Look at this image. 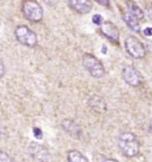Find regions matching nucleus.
Returning a JSON list of instances; mask_svg holds the SVG:
<instances>
[{
  "label": "nucleus",
  "mask_w": 152,
  "mask_h": 162,
  "mask_svg": "<svg viewBox=\"0 0 152 162\" xmlns=\"http://www.w3.org/2000/svg\"><path fill=\"white\" fill-rule=\"evenodd\" d=\"M117 144L121 152L129 158L136 156L140 152V144L133 133H122L117 140Z\"/></svg>",
  "instance_id": "1"
},
{
  "label": "nucleus",
  "mask_w": 152,
  "mask_h": 162,
  "mask_svg": "<svg viewBox=\"0 0 152 162\" xmlns=\"http://www.w3.org/2000/svg\"><path fill=\"white\" fill-rule=\"evenodd\" d=\"M23 16L29 21L38 22L42 21L44 10L37 0H24L21 6Z\"/></svg>",
  "instance_id": "2"
},
{
  "label": "nucleus",
  "mask_w": 152,
  "mask_h": 162,
  "mask_svg": "<svg viewBox=\"0 0 152 162\" xmlns=\"http://www.w3.org/2000/svg\"><path fill=\"white\" fill-rule=\"evenodd\" d=\"M15 37L21 45L28 47H35L38 45L37 34L26 25L17 26L14 30Z\"/></svg>",
  "instance_id": "3"
},
{
  "label": "nucleus",
  "mask_w": 152,
  "mask_h": 162,
  "mask_svg": "<svg viewBox=\"0 0 152 162\" xmlns=\"http://www.w3.org/2000/svg\"><path fill=\"white\" fill-rule=\"evenodd\" d=\"M82 63L85 69L90 73V75L95 78H100L104 75L105 70L103 65L94 55H84Z\"/></svg>",
  "instance_id": "4"
},
{
  "label": "nucleus",
  "mask_w": 152,
  "mask_h": 162,
  "mask_svg": "<svg viewBox=\"0 0 152 162\" xmlns=\"http://www.w3.org/2000/svg\"><path fill=\"white\" fill-rule=\"evenodd\" d=\"M124 47L127 53L136 59H142L145 56V48L143 43L135 37H128L124 41Z\"/></svg>",
  "instance_id": "5"
},
{
  "label": "nucleus",
  "mask_w": 152,
  "mask_h": 162,
  "mask_svg": "<svg viewBox=\"0 0 152 162\" xmlns=\"http://www.w3.org/2000/svg\"><path fill=\"white\" fill-rule=\"evenodd\" d=\"M29 152L33 158V160L37 162H48L50 159V155L47 149L38 143L32 142L29 144Z\"/></svg>",
  "instance_id": "6"
},
{
  "label": "nucleus",
  "mask_w": 152,
  "mask_h": 162,
  "mask_svg": "<svg viewBox=\"0 0 152 162\" xmlns=\"http://www.w3.org/2000/svg\"><path fill=\"white\" fill-rule=\"evenodd\" d=\"M122 76L126 84L131 86H138L142 83L140 72L132 66H126L123 69Z\"/></svg>",
  "instance_id": "7"
},
{
  "label": "nucleus",
  "mask_w": 152,
  "mask_h": 162,
  "mask_svg": "<svg viewBox=\"0 0 152 162\" xmlns=\"http://www.w3.org/2000/svg\"><path fill=\"white\" fill-rule=\"evenodd\" d=\"M69 4L72 9L82 14L88 13L93 8L91 0H69Z\"/></svg>",
  "instance_id": "8"
},
{
  "label": "nucleus",
  "mask_w": 152,
  "mask_h": 162,
  "mask_svg": "<svg viewBox=\"0 0 152 162\" xmlns=\"http://www.w3.org/2000/svg\"><path fill=\"white\" fill-rule=\"evenodd\" d=\"M102 31L109 39L117 42L119 38V31L114 23L110 21H105L102 24Z\"/></svg>",
  "instance_id": "9"
},
{
  "label": "nucleus",
  "mask_w": 152,
  "mask_h": 162,
  "mask_svg": "<svg viewBox=\"0 0 152 162\" xmlns=\"http://www.w3.org/2000/svg\"><path fill=\"white\" fill-rule=\"evenodd\" d=\"M61 126L65 130V132L71 135L72 137L78 138L81 134V128L74 120L71 119H64L61 122Z\"/></svg>",
  "instance_id": "10"
},
{
  "label": "nucleus",
  "mask_w": 152,
  "mask_h": 162,
  "mask_svg": "<svg viewBox=\"0 0 152 162\" xmlns=\"http://www.w3.org/2000/svg\"><path fill=\"white\" fill-rule=\"evenodd\" d=\"M126 6H127V9H128V13H131L136 19H143L144 13H143V10L141 9V7L136 3H134L133 1H131V0H128L127 3H126Z\"/></svg>",
  "instance_id": "11"
},
{
  "label": "nucleus",
  "mask_w": 152,
  "mask_h": 162,
  "mask_svg": "<svg viewBox=\"0 0 152 162\" xmlns=\"http://www.w3.org/2000/svg\"><path fill=\"white\" fill-rule=\"evenodd\" d=\"M123 19L130 29H133V31H135V32L140 31V24L138 22V20L136 19L134 16H133L131 13H125L123 15Z\"/></svg>",
  "instance_id": "12"
},
{
  "label": "nucleus",
  "mask_w": 152,
  "mask_h": 162,
  "mask_svg": "<svg viewBox=\"0 0 152 162\" xmlns=\"http://www.w3.org/2000/svg\"><path fill=\"white\" fill-rule=\"evenodd\" d=\"M68 162H89V160L84 154L73 150L68 153Z\"/></svg>",
  "instance_id": "13"
},
{
  "label": "nucleus",
  "mask_w": 152,
  "mask_h": 162,
  "mask_svg": "<svg viewBox=\"0 0 152 162\" xmlns=\"http://www.w3.org/2000/svg\"><path fill=\"white\" fill-rule=\"evenodd\" d=\"M90 104L91 105H93V107L95 108L96 110H102V109L105 110L106 109L105 107H103V104H105L103 100L99 96H93V98L90 100Z\"/></svg>",
  "instance_id": "14"
},
{
  "label": "nucleus",
  "mask_w": 152,
  "mask_h": 162,
  "mask_svg": "<svg viewBox=\"0 0 152 162\" xmlns=\"http://www.w3.org/2000/svg\"><path fill=\"white\" fill-rule=\"evenodd\" d=\"M0 162H13V160L7 153L0 150Z\"/></svg>",
  "instance_id": "15"
},
{
  "label": "nucleus",
  "mask_w": 152,
  "mask_h": 162,
  "mask_svg": "<svg viewBox=\"0 0 152 162\" xmlns=\"http://www.w3.org/2000/svg\"><path fill=\"white\" fill-rule=\"evenodd\" d=\"M93 22L97 24V25H102V22H103V18L102 15L100 14H95L93 16Z\"/></svg>",
  "instance_id": "16"
},
{
  "label": "nucleus",
  "mask_w": 152,
  "mask_h": 162,
  "mask_svg": "<svg viewBox=\"0 0 152 162\" xmlns=\"http://www.w3.org/2000/svg\"><path fill=\"white\" fill-rule=\"evenodd\" d=\"M33 134L38 139H42V137H43V133H42L41 129L38 128V127H34L33 128Z\"/></svg>",
  "instance_id": "17"
},
{
  "label": "nucleus",
  "mask_w": 152,
  "mask_h": 162,
  "mask_svg": "<svg viewBox=\"0 0 152 162\" xmlns=\"http://www.w3.org/2000/svg\"><path fill=\"white\" fill-rule=\"evenodd\" d=\"M6 72V68H5V64L3 62V61L0 59V78L3 77Z\"/></svg>",
  "instance_id": "18"
},
{
  "label": "nucleus",
  "mask_w": 152,
  "mask_h": 162,
  "mask_svg": "<svg viewBox=\"0 0 152 162\" xmlns=\"http://www.w3.org/2000/svg\"><path fill=\"white\" fill-rule=\"evenodd\" d=\"M99 5L103 6H108L109 5V0H95Z\"/></svg>",
  "instance_id": "19"
},
{
  "label": "nucleus",
  "mask_w": 152,
  "mask_h": 162,
  "mask_svg": "<svg viewBox=\"0 0 152 162\" xmlns=\"http://www.w3.org/2000/svg\"><path fill=\"white\" fill-rule=\"evenodd\" d=\"M144 35L145 36H148V37H150L152 36V28H146L144 29Z\"/></svg>",
  "instance_id": "20"
},
{
  "label": "nucleus",
  "mask_w": 152,
  "mask_h": 162,
  "mask_svg": "<svg viewBox=\"0 0 152 162\" xmlns=\"http://www.w3.org/2000/svg\"><path fill=\"white\" fill-rule=\"evenodd\" d=\"M46 5H50V6H53L56 3L57 0H43Z\"/></svg>",
  "instance_id": "21"
},
{
  "label": "nucleus",
  "mask_w": 152,
  "mask_h": 162,
  "mask_svg": "<svg viewBox=\"0 0 152 162\" xmlns=\"http://www.w3.org/2000/svg\"><path fill=\"white\" fill-rule=\"evenodd\" d=\"M103 162H118V161L115 160H113V159H107V160H103Z\"/></svg>",
  "instance_id": "22"
},
{
  "label": "nucleus",
  "mask_w": 152,
  "mask_h": 162,
  "mask_svg": "<svg viewBox=\"0 0 152 162\" xmlns=\"http://www.w3.org/2000/svg\"><path fill=\"white\" fill-rule=\"evenodd\" d=\"M150 127H151V129H152V119H151V121H150Z\"/></svg>",
  "instance_id": "23"
},
{
  "label": "nucleus",
  "mask_w": 152,
  "mask_h": 162,
  "mask_svg": "<svg viewBox=\"0 0 152 162\" xmlns=\"http://www.w3.org/2000/svg\"><path fill=\"white\" fill-rule=\"evenodd\" d=\"M151 6H152V5H151Z\"/></svg>",
  "instance_id": "24"
}]
</instances>
